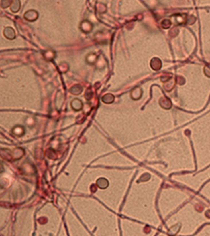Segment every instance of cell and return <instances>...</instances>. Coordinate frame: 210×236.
<instances>
[{"instance_id":"cell-1","label":"cell","mask_w":210,"mask_h":236,"mask_svg":"<svg viewBox=\"0 0 210 236\" xmlns=\"http://www.w3.org/2000/svg\"><path fill=\"white\" fill-rule=\"evenodd\" d=\"M24 19L27 21H34L38 19V13L34 10H30L24 14Z\"/></svg>"},{"instance_id":"cell-2","label":"cell","mask_w":210,"mask_h":236,"mask_svg":"<svg viewBox=\"0 0 210 236\" xmlns=\"http://www.w3.org/2000/svg\"><path fill=\"white\" fill-rule=\"evenodd\" d=\"M4 36L9 40H13L16 37V33H15V30L12 28V27H6L4 29Z\"/></svg>"},{"instance_id":"cell-3","label":"cell","mask_w":210,"mask_h":236,"mask_svg":"<svg viewBox=\"0 0 210 236\" xmlns=\"http://www.w3.org/2000/svg\"><path fill=\"white\" fill-rule=\"evenodd\" d=\"M96 185H97V187L101 188V189H106V188L109 186V181L105 178H99L97 180Z\"/></svg>"},{"instance_id":"cell-4","label":"cell","mask_w":210,"mask_h":236,"mask_svg":"<svg viewBox=\"0 0 210 236\" xmlns=\"http://www.w3.org/2000/svg\"><path fill=\"white\" fill-rule=\"evenodd\" d=\"M114 96L112 95V94L109 93V94H106V95H104L103 97H102V101L105 103V104H111L112 102L114 101Z\"/></svg>"},{"instance_id":"cell-5","label":"cell","mask_w":210,"mask_h":236,"mask_svg":"<svg viewBox=\"0 0 210 236\" xmlns=\"http://www.w3.org/2000/svg\"><path fill=\"white\" fill-rule=\"evenodd\" d=\"M20 6H21L20 0H14V1H13V3H12V5H11L12 12H14V13L19 12V9H20Z\"/></svg>"},{"instance_id":"cell-6","label":"cell","mask_w":210,"mask_h":236,"mask_svg":"<svg viewBox=\"0 0 210 236\" xmlns=\"http://www.w3.org/2000/svg\"><path fill=\"white\" fill-rule=\"evenodd\" d=\"M131 96L135 100H139V99L142 97V89H140V87H136L135 89L132 91Z\"/></svg>"},{"instance_id":"cell-7","label":"cell","mask_w":210,"mask_h":236,"mask_svg":"<svg viewBox=\"0 0 210 236\" xmlns=\"http://www.w3.org/2000/svg\"><path fill=\"white\" fill-rule=\"evenodd\" d=\"M161 66H162V63H161L160 59H158V58H153V59L151 60V67H152V69L157 71L160 69Z\"/></svg>"},{"instance_id":"cell-8","label":"cell","mask_w":210,"mask_h":236,"mask_svg":"<svg viewBox=\"0 0 210 236\" xmlns=\"http://www.w3.org/2000/svg\"><path fill=\"white\" fill-rule=\"evenodd\" d=\"M160 105L161 106H163L164 108H166V110H168V108H170L171 106V103L170 101L168 100V99L166 98H162L160 100Z\"/></svg>"},{"instance_id":"cell-9","label":"cell","mask_w":210,"mask_h":236,"mask_svg":"<svg viewBox=\"0 0 210 236\" xmlns=\"http://www.w3.org/2000/svg\"><path fill=\"white\" fill-rule=\"evenodd\" d=\"M72 108H74L75 110H79L81 108H83V103H81V100L78 99H76L72 102Z\"/></svg>"},{"instance_id":"cell-10","label":"cell","mask_w":210,"mask_h":236,"mask_svg":"<svg viewBox=\"0 0 210 236\" xmlns=\"http://www.w3.org/2000/svg\"><path fill=\"white\" fill-rule=\"evenodd\" d=\"M81 91H83V87H81V85H78V84L74 85L73 87L70 89V92L72 94H75V95H78V94H81Z\"/></svg>"},{"instance_id":"cell-11","label":"cell","mask_w":210,"mask_h":236,"mask_svg":"<svg viewBox=\"0 0 210 236\" xmlns=\"http://www.w3.org/2000/svg\"><path fill=\"white\" fill-rule=\"evenodd\" d=\"M81 29H83V31L84 32H90V30L92 29V25L89 23L88 21H85L81 24Z\"/></svg>"},{"instance_id":"cell-12","label":"cell","mask_w":210,"mask_h":236,"mask_svg":"<svg viewBox=\"0 0 210 236\" xmlns=\"http://www.w3.org/2000/svg\"><path fill=\"white\" fill-rule=\"evenodd\" d=\"M14 0H1V7L2 8H7V7L11 6Z\"/></svg>"},{"instance_id":"cell-13","label":"cell","mask_w":210,"mask_h":236,"mask_svg":"<svg viewBox=\"0 0 210 236\" xmlns=\"http://www.w3.org/2000/svg\"><path fill=\"white\" fill-rule=\"evenodd\" d=\"M170 21H168V19H165V21H162V26L164 28H168L170 26Z\"/></svg>"},{"instance_id":"cell-14","label":"cell","mask_w":210,"mask_h":236,"mask_svg":"<svg viewBox=\"0 0 210 236\" xmlns=\"http://www.w3.org/2000/svg\"><path fill=\"white\" fill-rule=\"evenodd\" d=\"M205 75L207 76V77L210 78V65L206 66L205 67Z\"/></svg>"}]
</instances>
